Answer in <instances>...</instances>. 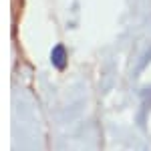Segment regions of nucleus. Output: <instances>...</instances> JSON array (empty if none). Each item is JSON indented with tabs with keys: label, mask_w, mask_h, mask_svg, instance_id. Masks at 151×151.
I'll return each mask as SVG.
<instances>
[{
	"label": "nucleus",
	"mask_w": 151,
	"mask_h": 151,
	"mask_svg": "<svg viewBox=\"0 0 151 151\" xmlns=\"http://www.w3.org/2000/svg\"><path fill=\"white\" fill-rule=\"evenodd\" d=\"M50 63H52L58 70H63L67 67V50H65L63 45H57V47L50 50Z\"/></svg>",
	"instance_id": "f257e3e1"
}]
</instances>
